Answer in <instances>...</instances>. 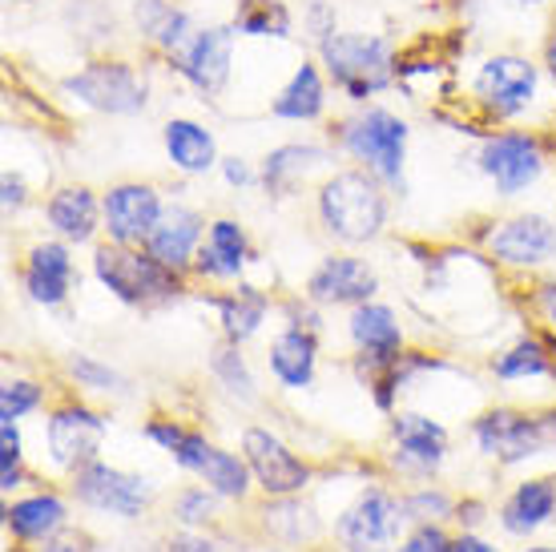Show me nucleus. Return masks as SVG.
<instances>
[{"label":"nucleus","mask_w":556,"mask_h":552,"mask_svg":"<svg viewBox=\"0 0 556 552\" xmlns=\"http://www.w3.org/2000/svg\"><path fill=\"white\" fill-rule=\"evenodd\" d=\"M327 141L355 166L376 174L391 193H407V146L412 122L388 105H351V113L327 125Z\"/></svg>","instance_id":"1"},{"label":"nucleus","mask_w":556,"mask_h":552,"mask_svg":"<svg viewBox=\"0 0 556 552\" xmlns=\"http://www.w3.org/2000/svg\"><path fill=\"white\" fill-rule=\"evenodd\" d=\"M311 53L319 57L331 89L348 105H371L379 93L400 85V49L388 33L339 28L331 41H323Z\"/></svg>","instance_id":"2"},{"label":"nucleus","mask_w":556,"mask_h":552,"mask_svg":"<svg viewBox=\"0 0 556 552\" xmlns=\"http://www.w3.org/2000/svg\"><path fill=\"white\" fill-rule=\"evenodd\" d=\"M388 186L363 166H343L323 174L315 186V218L334 242L367 247L388 230L391 198Z\"/></svg>","instance_id":"3"},{"label":"nucleus","mask_w":556,"mask_h":552,"mask_svg":"<svg viewBox=\"0 0 556 552\" xmlns=\"http://www.w3.org/2000/svg\"><path fill=\"white\" fill-rule=\"evenodd\" d=\"M544 85L553 81L536 57L520 49H496L468 77V110H476L480 122L496 129L516 125L544 101Z\"/></svg>","instance_id":"4"},{"label":"nucleus","mask_w":556,"mask_h":552,"mask_svg":"<svg viewBox=\"0 0 556 552\" xmlns=\"http://www.w3.org/2000/svg\"><path fill=\"white\" fill-rule=\"evenodd\" d=\"M153 57L98 53L81 70L61 77V97L98 117H141L153 105Z\"/></svg>","instance_id":"5"},{"label":"nucleus","mask_w":556,"mask_h":552,"mask_svg":"<svg viewBox=\"0 0 556 552\" xmlns=\"http://www.w3.org/2000/svg\"><path fill=\"white\" fill-rule=\"evenodd\" d=\"M93 278L110 290L122 306L134 311H153V306H169L186 294V275L169 271L157 263L146 247H117V242H101L93 250Z\"/></svg>","instance_id":"6"},{"label":"nucleus","mask_w":556,"mask_h":552,"mask_svg":"<svg viewBox=\"0 0 556 552\" xmlns=\"http://www.w3.org/2000/svg\"><path fill=\"white\" fill-rule=\"evenodd\" d=\"M472 162L501 198H516V193L532 190L544 178V170L553 162V150H548V138L541 129L501 125V129L480 134Z\"/></svg>","instance_id":"7"},{"label":"nucleus","mask_w":556,"mask_h":552,"mask_svg":"<svg viewBox=\"0 0 556 552\" xmlns=\"http://www.w3.org/2000/svg\"><path fill=\"white\" fill-rule=\"evenodd\" d=\"M238 37L230 21H210L194 33V41L186 45L174 61L169 73L181 85H190L202 101H218L235 81V57H238Z\"/></svg>","instance_id":"8"},{"label":"nucleus","mask_w":556,"mask_h":552,"mask_svg":"<svg viewBox=\"0 0 556 552\" xmlns=\"http://www.w3.org/2000/svg\"><path fill=\"white\" fill-rule=\"evenodd\" d=\"M476 448L496 464H525L553 448L548 419L544 415L516 412V407H492L472 424Z\"/></svg>","instance_id":"9"},{"label":"nucleus","mask_w":556,"mask_h":552,"mask_svg":"<svg viewBox=\"0 0 556 552\" xmlns=\"http://www.w3.org/2000/svg\"><path fill=\"white\" fill-rule=\"evenodd\" d=\"M101 210H105V238L117 247H146L153 235V226L166 210V193L153 181L126 178L113 181L110 190L101 193Z\"/></svg>","instance_id":"10"},{"label":"nucleus","mask_w":556,"mask_h":552,"mask_svg":"<svg viewBox=\"0 0 556 552\" xmlns=\"http://www.w3.org/2000/svg\"><path fill=\"white\" fill-rule=\"evenodd\" d=\"M110 436V419L101 412H93L89 403H61L49 412L45 424V443H49V456L56 468L81 472L85 464H93L101 456V443Z\"/></svg>","instance_id":"11"},{"label":"nucleus","mask_w":556,"mask_h":552,"mask_svg":"<svg viewBox=\"0 0 556 552\" xmlns=\"http://www.w3.org/2000/svg\"><path fill=\"white\" fill-rule=\"evenodd\" d=\"M484 250L488 259H496L501 266H516V271L548 266L556 259V222L548 214H536V210L492 222Z\"/></svg>","instance_id":"12"},{"label":"nucleus","mask_w":556,"mask_h":552,"mask_svg":"<svg viewBox=\"0 0 556 552\" xmlns=\"http://www.w3.org/2000/svg\"><path fill=\"white\" fill-rule=\"evenodd\" d=\"M129 28L146 57L169 65L174 57L194 41L198 25L194 9H186L181 0H129Z\"/></svg>","instance_id":"13"},{"label":"nucleus","mask_w":556,"mask_h":552,"mask_svg":"<svg viewBox=\"0 0 556 552\" xmlns=\"http://www.w3.org/2000/svg\"><path fill=\"white\" fill-rule=\"evenodd\" d=\"M379 294V275L367 259L334 250L311 275H306L303 299L311 306H359Z\"/></svg>","instance_id":"14"},{"label":"nucleus","mask_w":556,"mask_h":552,"mask_svg":"<svg viewBox=\"0 0 556 552\" xmlns=\"http://www.w3.org/2000/svg\"><path fill=\"white\" fill-rule=\"evenodd\" d=\"M73 497L81 500L85 509L110 512V516H141L146 504L153 497V484L146 476H134V472L110 468V464H85L81 472H73Z\"/></svg>","instance_id":"15"},{"label":"nucleus","mask_w":556,"mask_h":552,"mask_svg":"<svg viewBox=\"0 0 556 552\" xmlns=\"http://www.w3.org/2000/svg\"><path fill=\"white\" fill-rule=\"evenodd\" d=\"M331 93L334 89H331V81H327V73H323L319 57L303 53L294 61V70L287 73V81L275 89L266 113H270L275 122H287V125H319V122H327Z\"/></svg>","instance_id":"16"},{"label":"nucleus","mask_w":556,"mask_h":552,"mask_svg":"<svg viewBox=\"0 0 556 552\" xmlns=\"http://www.w3.org/2000/svg\"><path fill=\"white\" fill-rule=\"evenodd\" d=\"M242 456H247V464L254 472V484L263 488L266 497L275 500L299 497L306 484H311V468L270 428L242 431Z\"/></svg>","instance_id":"17"},{"label":"nucleus","mask_w":556,"mask_h":552,"mask_svg":"<svg viewBox=\"0 0 556 552\" xmlns=\"http://www.w3.org/2000/svg\"><path fill=\"white\" fill-rule=\"evenodd\" d=\"M334 153L339 150H334L331 141H315V138L278 141L275 150H266L263 166H258L266 198H291V193L303 190L315 174H331Z\"/></svg>","instance_id":"18"},{"label":"nucleus","mask_w":556,"mask_h":552,"mask_svg":"<svg viewBox=\"0 0 556 552\" xmlns=\"http://www.w3.org/2000/svg\"><path fill=\"white\" fill-rule=\"evenodd\" d=\"M400 500H391L383 488H367L343 516H339V544L348 552H391L395 532H400Z\"/></svg>","instance_id":"19"},{"label":"nucleus","mask_w":556,"mask_h":552,"mask_svg":"<svg viewBox=\"0 0 556 552\" xmlns=\"http://www.w3.org/2000/svg\"><path fill=\"white\" fill-rule=\"evenodd\" d=\"M77 283V263H73V247L61 238H41L33 242L28 254L21 259V290L28 303L37 306H61L73 294Z\"/></svg>","instance_id":"20"},{"label":"nucleus","mask_w":556,"mask_h":552,"mask_svg":"<svg viewBox=\"0 0 556 552\" xmlns=\"http://www.w3.org/2000/svg\"><path fill=\"white\" fill-rule=\"evenodd\" d=\"M206 230H210V222L202 210L190 206V202H181V198H166V210H162V218L153 226L146 250H150L157 263H166L169 271L190 275L194 254L202 250V242H206Z\"/></svg>","instance_id":"21"},{"label":"nucleus","mask_w":556,"mask_h":552,"mask_svg":"<svg viewBox=\"0 0 556 552\" xmlns=\"http://www.w3.org/2000/svg\"><path fill=\"white\" fill-rule=\"evenodd\" d=\"M45 222L61 242L70 247H89L105 230V210L101 193L85 181H65L45 198Z\"/></svg>","instance_id":"22"},{"label":"nucleus","mask_w":556,"mask_h":552,"mask_svg":"<svg viewBox=\"0 0 556 552\" xmlns=\"http://www.w3.org/2000/svg\"><path fill=\"white\" fill-rule=\"evenodd\" d=\"M251 263H254V250L247 226L238 218H230V214H223V218H210L206 242L194 254L190 275L206 278V283H238Z\"/></svg>","instance_id":"23"},{"label":"nucleus","mask_w":556,"mask_h":552,"mask_svg":"<svg viewBox=\"0 0 556 552\" xmlns=\"http://www.w3.org/2000/svg\"><path fill=\"white\" fill-rule=\"evenodd\" d=\"M162 150H166L169 170H178L181 178H206L223 162L214 129L186 113H174L162 122Z\"/></svg>","instance_id":"24"},{"label":"nucleus","mask_w":556,"mask_h":552,"mask_svg":"<svg viewBox=\"0 0 556 552\" xmlns=\"http://www.w3.org/2000/svg\"><path fill=\"white\" fill-rule=\"evenodd\" d=\"M391 440H395V464L412 476H431L447 460V431L419 412H400L391 419Z\"/></svg>","instance_id":"25"},{"label":"nucleus","mask_w":556,"mask_h":552,"mask_svg":"<svg viewBox=\"0 0 556 552\" xmlns=\"http://www.w3.org/2000/svg\"><path fill=\"white\" fill-rule=\"evenodd\" d=\"M266 363H270V375H275L278 387L287 391H306L315 384V367H319V335L306 323H291L270 339V351H266Z\"/></svg>","instance_id":"26"},{"label":"nucleus","mask_w":556,"mask_h":552,"mask_svg":"<svg viewBox=\"0 0 556 552\" xmlns=\"http://www.w3.org/2000/svg\"><path fill=\"white\" fill-rule=\"evenodd\" d=\"M348 335H351V343H355V351H359V360H367V363L400 360V355L407 351L400 315H395L388 303H376V299H371V303L351 306Z\"/></svg>","instance_id":"27"},{"label":"nucleus","mask_w":556,"mask_h":552,"mask_svg":"<svg viewBox=\"0 0 556 552\" xmlns=\"http://www.w3.org/2000/svg\"><path fill=\"white\" fill-rule=\"evenodd\" d=\"M210 303H214V311H218L223 339H226V343H238V347L263 331L266 315H270V299H266L258 287H251V283H238L235 290L214 294Z\"/></svg>","instance_id":"28"},{"label":"nucleus","mask_w":556,"mask_h":552,"mask_svg":"<svg viewBox=\"0 0 556 552\" xmlns=\"http://www.w3.org/2000/svg\"><path fill=\"white\" fill-rule=\"evenodd\" d=\"M230 25L242 41H294V9L287 0H235Z\"/></svg>","instance_id":"29"},{"label":"nucleus","mask_w":556,"mask_h":552,"mask_svg":"<svg viewBox=\"0 0 556 552\" xmlns=\"http://www.w3.org/2000/svg\"><path fill=\"white\" fill-rule=\"evenodd\" d=\"M556 512V480H525L516 484V492L504 500L501 525L513 537H529L541 525H548Z\"/></svg>","instance_id":"30"},{"label":"nucleus","mask_w":556,"mask_h":552,"mask_svg":"<svg viewBox=\"0 0 556 552\" xmlns=\"http://www.w3.org/2000/svg\"><path fill=\"white\" fill-rule=\"evenodd\" d=\"M65 500H56L53 492H41V497H25L13 500L4 509V528L21 540H49L53 532H61L65 525Z\"/></svg>","instance_id":"31"},{"label":"nucleus","mask_w":556,"mask_h":552,"mask_svg":"<svg viewBox=\"0 0 556 552\" xmlns=\"http://www.w3.org/2000/svg\"><path fill=\"white\" fill-rule=\"evenodd\" d=\"M492 375L504 379V384H520V379H548V375H553V351H548L544 339L525 335V339H516L508 351H501V355L492 360Z\"/></svg>","instance_id":"32"},{"label":"nucleus","mask_w":556,"mask_h":552,"mask_svg":"<svg viewBox=\"0 0 556 552\" xmlns=\"http://www.w3.org/2000/svg\"><path fill=\"white\" fill-rule=\"evenodd\" d=\"M198 476H202V484H206L210 492H218V497H226V500H242L251 492V480H254L247 456H235V452H226V448H210Z\"/></svg>","instance_id":"33"},{"label":"nucleus","mask_w":556,"mask_h":552,"mask_svg":"<svg viewBox=\"0 0 556 552\" xmlns=\"http://www.w3.org/2000/svg\"><path fill=\"white\" fill-rule=\"evenodd\" d=\"M210 375L226 387V396H235L238 403H254L258 400V384H254V372L247 355H242V347L238 343H218L214 347V355H210Z\"/></svg>","instance_id":"34"},{"label":"nucleus","mask_w":556,"mask_h":552,"mask_svg":"<svg viewBox=\"0 0 556 552\" xmlns=\"http://www.w3.org/2000/svg\"><path fill=\"white\" fill-rule=\"evenodd\" d=\"M65 372H70L73 384L85 387V391H105V396H126V391H129L126 375L113 372L110 363L85 355V351H77V355H70V360H65Z\"/></svg>","instance_id":"35"},{"label":"nucleus","mask_w":556,"mask_h":552,"mask_svg":"<svg viewBox=\"0 0 556 552\" xmlns=\"http://www.w3.org/2000/svg\"><path fill=\"white\" fill-rule=\"evenodd\" d=\"M21 419H0V488L13 492L25 480V443H21Z\"/></svg>","instance_id":"36"},{"label":"nucleus","mask_w":556,"mask_h":552,"mask_svg":"<svg viewBox=\"0 0 556 552\" xmlns=\"http://www.w3.org/2000/svg\"><path fill=\"white\" fill-rule=\"evenodd\" d=\"M45 407V387L33 379H4L0 387V419H25Z\"/></svg>","instance_id":"37"},{"label":"nucleus","mask_w":556,"mask_h":552,"mask_svg":"<svg viewBox=\"0 0 556 552\" xmlns=\"http://www.w3.org/2000/svg\"><path fill=\"white\" fill-rule=\"evenodd\" d=\"M339 33V4L334 0H303V41L306 49H319Z\"/></svg>","instance_id":"38"},{"label":"nucleus","mask_w":556,"mask_h":552,"mask_svg":"<svg viewBox=\"0 0 556 552\" xmlns=\"http://www.w3.org/2000/svg\"><path fill=\"white\" fill-rule=\"evenodd\" d=\"M400 512H404V520H419V525H431V520H440L452 512V500L444 492H431V488H419L412 492L407 500H400Z\"/></svg>","instance_id":"39"},{"label":"nucleus","mask_w":556,"mask_h":552,"mask_svg":"<svg viewBox=\"0 0 556 552\" xmlns=\"http://www.w3.org/2000/svg\"><path fill=\"white\" fill-rule=\"evenodd\" d=\"M218 178H223L230 190H263V174H258V166H254L251 158H242V153H223Z\"/></svg>","instance_id":"40"},{"label":"nucleus","mask_w":556,"mask_h":552,"mask_svg":"<svg viewBox=\"0 0 556 552\" xmlns=\"http://www.w3.org/2000/svg\"><path fill=\"white\" fill-rule=\"evenodd\" d=\"M214 500H218V492H210V488H186L174 509H178V516L186 525H202V520H210V512H214Z\"/></svg>","instance_id":"41"},{"label":"nucleus","mask_w":556,"mask_h":552,"mask_svg":"<svg viewBox=\"0 0 556 552\" xmlns=\"http://www.w3.org/2000/svg\"><path fill=\"white\" fill-rule=\"evenodd\" d=\"M28 198H33V193H28L25 174L9 166L4 174H0V206H4V214H9V218H13V214H21V210L28 206Z\"/></svg>","instance_id":"42"},{"label":"nucleus","mask_w":556,"mask_h":552,"mask_svg":"<svg viewBox=\"0 0 556 552\" xmlns=\"http://www.w3.org/2000/svg\"><path fill=\"white\" fill-rule=\"evenodd\" d=\"M210 448H214V443L206 440V436H202V431H186V440L178 443V448H174V452H169V460H174V464H178L181 472H194L198 476V468H202V460H206V452Z\"/></svg>","instance_id":"43"},{"label":"nucleus","mask_w":556,"mask_h":552,"mask_svg":"<svg viewBox=\"0 0 556 552\" xmlns=\"http://www.w3.org/2000/svg\"><path fill=\"white\" fill-rule=\"evenodd\" d=\"M186 431L190 428H181L178 419H169V415H157V419H150L146 424V440H153L162 452H174L181 440H186Z\"/></svg>","instance_id":"44"},{"label":"nucleus","mask_w":556,"mask_h":552,"mask_svg":"<svg viewBox=\"0 0 556 552\" xmlns=\"http://www.w3.org/2000/svg\"><path fill=\"white\" fill-rule=\"evenodd\" d=\"M400 552H452V540L444 537V528L440 525H419L416 532L404 540V549Z\"/></svg>","instance_id":"45"},{"label":"nucleus","mask_w":556,"mask_h":552,"mask_svg":"<svg viewBox=\"0 0 556 552\" xmlns=\"http://www.w3.org/2000/svg\"><path fill=\"white\" fill-rule=\"evenodd\" d=\"M536 311H541L544 323L556 331V278H548V283L536 287Z\"/></svg>","instance_id":"46"},{"label":"nucleus","mask_w":556,"mask_h":552,"mask_svg":"<svg viewBox=\"0 0 556 552\" xmlns=\"http://www.w3.org/2000/svg\"><path fill=\"white\" fill-rule=\"evenodd\" d=\"M541 65H544V73H548V81H553V89H556V21L544 28V37H541Z\"/></svg>","instance_id":"47"},{"label":"nucleus","mask_w":556,"mask_h":552,"mask_svg":"<svg viewBox=\"0 0 556 552\" xmlns=\"http://www.w3.org/2000/svg\"><path fill=\"white\" fill-rule=\"evenodd\" d=\"M169 552H226V549L206 537H174L169 540Z\"/></svg>","instance_id":"48"},{"label":"nucleus","mask_w":556,"mask_h":552,"mask_svg":"<svg viewBox=\"0 0 556 552\" xmlns=\"http://www.w3.org/2000/svg\"><path fill=\"white\" fill-rule=\"evenodd\" d=\"M452 552H496V549L480 537H459V540H452Z\"/></svg>","instance_id":"49"},{"label":"nucleus","mask_w":556,"mask_h":552,"mask_svg":"<svg viewBox=\"0 0 556 552\" xmlns=\"http://www.w3.org/2000/svg\"><path fill=\"white\" fill-rule=\"evenodd\" d=\"M496 4H504V9H520V13H532V9H544L548 0H496Z\"/></svg>","instance_id":"50"},{"label":"nucleus","mask_w":556,"mask_h":552,"mask_svg":"<svg viewBox=\"0 0 556 552\" xmlns=\"http://www.w3.org/2000/svg\"><path fill=\"white\" fill-rule=\"evenodd\" d=\"M45 552H85V544L81 540H53Z\"/></svg>","instance_id":"51"},{"label":"nucleus","mask_w":556,"mask_h":552,"mask_svg":"<svg viewBox=\"0 0 556 552\" xmlns=\"http://www.w3.org/2000/svg\"><path fill=\"white\" fill-rule=\"evenodd\" d=\"M525 552H556V549H525Z\"/></svg>","instance_id":"52"},{"label":"nucleus","mask_w":556,"mask_h":552,"mask_svg":"<svg viewBox=\"0 0 556 552\" xmlns=\"http://www.w3.org/2000/svg\"><path fill=\"white\" fill-rule=\"evenodd\" d=\"M553 170H556V150H553Z\"/></svg>","instance_id":"53"}]
</instances>
